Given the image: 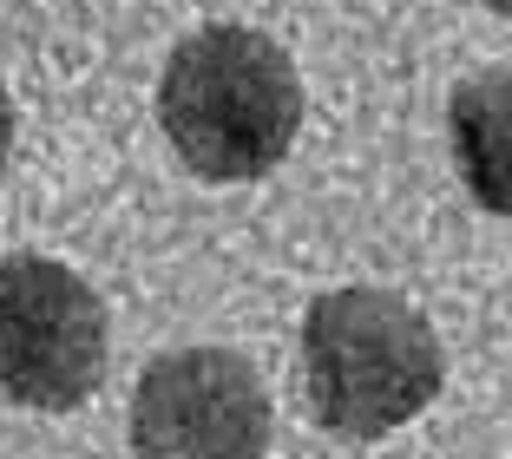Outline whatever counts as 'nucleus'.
I'll return each instance as SVG.
<instances>
[{"label": "nucleus", "mask_w": 512, "mask_h": 459, "mask_svg": "<svg viewBox=\"0 0 512 459\" xmlns=\"http://www.w3.org/2000/svg\"><path fill=\"white\" fill-rule=\"evenodd\" d=\"M158 125L171 151L211 184L263 178L302 132V79L256 27H197L171 46L158 79Z\"/></svg>", "instance_id": "f257e3e1"}, {"label": "nucleus", "mask_w": 512, "mask_h": 459, "mask_svg": "<svg viewBox=\"0 0 512 459\" xmlns=\"http://www.w3.org/2000/svg\"><path fill=\"white\" fill-rule=\"evenodd\" d=\"M447 381L434 322L388 289H329L302 315V387L342 440H381L407 427Z\"/></svg>", "instance_id": "f03ea898"}, {"label": "nucleus", "mask_w": 512, "mask_h": 459, "mask_svg": "<svg viewBox=\"0 0 512 459\" xmlns=\"http://www.w3.org/2000/svg\"><path fill=\"white\" fill-rule=\"evenodd\" d=\"M106 302L79 269L53 256L0 263V400L66 414L106 374Z\"/></svg>", "instance_id": "7ed1b4c3"}, {"label": "nucleus", "mask_w": 512, "mask_h": 459, "mask_svg": "<svg viewBox=\"0 0 512 459\" xmlns=\"http://www.w3.org/2000/svg\"><path fill=\"white\" fill-rule=\"evenodd\" d=\"M138 459H263L270 394L230 348H171L132 387Z\"/></svg>", "instance_id": "20e7f679"}, {"label": "nucleus", "mask_w": 512, "mask_h": 459, "mask_svg": "<svg viewBox=\"0 0 512 459\" xmlns=\"http://www.w3.org/2000/svg\"><path fill=\"white\" fill-rule=\"evenodd\" d=\"M447 145L473 204L493 217H512V66H493V73H473L453 86Z\"/></svg>", "instance_id": "39448f33"}, {"label": "nucleus", "mask_w": 512, "mask_h": 459, "mask_svg": "<svg viewBox=\"0 0 512 459\" xmlns=\"http://www.w3.org/2000/svg\"><path fill=\"white\" fill-rule=\"evenodd\" d=\"M7 151H14V99L0 86V171H7Z\"/></svg>", "instance_id": "423d86ee"}, {"label": "nucleus", "mask_w": 512, "mask_h": 459, "mask_svg": "<svg viewBox=\"0 0 512 459\" xmlns=\"http://www.w3.org/2000/svg\"><path fill=\"white\" fill-rule=\"evenodd\" d=\"M486 7H493V14H499V20H512V0H486Z\"/></svg>", "instance_id": "0eeeda50"}]
</instances>
